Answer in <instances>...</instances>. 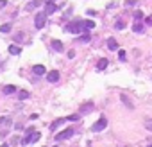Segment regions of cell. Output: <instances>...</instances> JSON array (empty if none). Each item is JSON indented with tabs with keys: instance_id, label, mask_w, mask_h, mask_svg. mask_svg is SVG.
Here are the masks:
<instances>
[{
	"instance_id": "obj_11",
	"label": "cell",
	"mask_w": 152,
	"mask_h": 147,
	"mask_svg": "<svg viewBox=\"0 0 152 147\" xmlns=\"http://www.w3.org/2000/svg\"><path fill=\"white\" fill-rule=\"evenodd\" d=\"M50 45H52V49H54V50L63 52V43H61L59 40H50Z\"/></svg>"
},
{
	"instance_id": "obj_31",
	"label": "cell",
	"mask_w": 152,
	"mask_h": 147,
	"mask_svg": "<svg viewBox=\"0 0 152 147\" xmlns=\"http://www.w3.org/2000/svg\"><path fill=\"white\" fill-rule=\"evenodd\" d=\"M34 131H36V129L32 128V126H30V128H27V129H25V135H29V133H34Z\"/></svg>"
},
{
	"instance_id": "obj_2",
	"label": "cell",
	"mask_w": 152,
	"mask_h": 147,
	"mask_svg": "<svg viewBox=\"0 0 152 147\" xmlns=\"http://www.w3.org/2000/svg\"><path fill=\"white\" fill-rule=\"evenodd\" d=\"M45 24H47V13H45V11L36 13V18H34V25H36V29H43Z\"/></svg>"
},
{
	"instance_id": "obj_32",
	"label": "cell",
	"mask_w": 152,
	"mask_h": 147,
	"mask_svg": "<svg viewBox=\"0 0 152 147\" xmlns=\"http://www.w3.org/2000/svg\"><path fill=\"white\" fill-rule=\"evenodd\" d=\"M68 58H70V59L75 58V50H68Z\"/></svg>"
},
{
	"instance_id": "obj_6",
	"label": "cell",
	"mask_w": 152,
	"mask_h": 147,
	"mask_svg": "<svg viewBox=\"0 0 152 147\" xmlns=\"http://www.w3.org/2000/svg\"><path fill=\"white\" fill-rule=\"evenodd\" d=\"M91 111H93V102H91V101L79 106V113H83V115H88V113H91Z\"/></svg>"
},
{
	"instance_id": "obj_23",
	"label": "cell",
	"mask_w": 152,
	"mask_h": 147,
	"mask_svg": "<svg viewBox=\"0 0 152 147\" xmlns=\"http://www.w3.org/2000/svg\"><path fill=\"white\" fill-rule=\"evenodd\" d=\"M124 27H125V24L122 22V20H118V22L115 24V29H116V31H124Z\"/></svg>"
},
{
	"instance_id": "obj_38",
	"label": "cell",
	"mask_w": 152,
	"mask_h": 147,
	"mask_svg": "<svg viewBox=\"0 0 152 147\" xmlns=\"http://www.w3.org/2000/svg\"><path fill=\"white\" fill-rule=\"evenodd\" d=\"M147 147H152V144H150V145H147Z\"/></svg>"
},
{
	"instance_id": "obj_8",
	"label": "cell",
	"mask_w": 152,
	"mask_h": 147,
	"mask_svg": "<svg viewBox=\"0 0 152 147\" xmlns=\"http://www.w3.org/2000/svg\"><path fill=\"white\" fill-rule=\"evenodd\" d=\"M56 11H57V6L48 0V2L45 4V13H47V15H52V13H56Z\"/></svg>"
},
{
	"instance_id": "obj_39",
	"label": "cell",
	"mask_w": 152,
	"mask_h": 147,
	"mask_svg": "<svg viewBox=\"0 0 152 147\" xmlns=\"http://www.w3.org/2000/svg\"><path fill=\"white\" fill-rule=\"evenodd\" d=\"M54 147H57V145H54Z\"/></svg>"
},
{
	"instance_id": "obj_29",
	"label": "cell",
	"mask_w": 152,
	"mask_h": 147,
	"mask_svg": "<svg viewBox=\"0 0 152 147\" xmlns=\"http://www.w3.org/2000/svg\"><path fill=\"white\" fill-rule=\"evenodd\" d=\"M79 119V115H70V117H66V120H72V122H75Z\"/></svg>"
},
{
	"instance_id": "obj_4",
	"label": "cell",
	"mask_w": 152,
	"mask_h": 147,
	"mask_svg": "<svg viewBox=\"0 0 152 147\" xmlns=\"http://www.w3.org/2000/svg\"><path fill=\"white\" fill-rule=\"evenodd\" d=\"M39 135L38 131H34V133H29V135H25V138L22 140V145H29V144H32V142H36V140H39Z\"/></svg>"
},
{
	"instance_id": "obj_33",
	"label": "cell",
	"mask_w": 152,
	"mask_h": 147,
	"mask_svg": "<svg viewBox=\"0 0 152 147\" xmlns=\"http://www.w3.org/2000/svg\"><path fill=\"white\" fill-rule=\"evenodd\" d=\"M136 4V0H127V2H125V6H134Z\"/></svg>"
},
{
	"instance_id": "obj_9",
	"label": "cell",
	"mask_w": 152,
	"mask_h": 147,
	"mask_svg": "<svg viewBox=\"0 0 152 147\" xmlns=\"http://www.w3.org/2000/svg\"><path fill=\"white\" fill-rule=\"evenodd\" d=\"M107 63H109V61H107V58H100V59H98V63H97V70H98V72L106 70V68H107Z\"/></svg>"
},
{
	"instance_id": "obj_5",
	"label": "cell",
	"mask_w": 152,
	"mask_h": 147,
	"mask_svg": "<svg viewBox=\"0 0 152 147\" xmlns=\"http://www.w3.org/2000/svg\"><path fill=\"white\" fill-rule=\"evenodd\" d=\"M72 136H74V128H68V129H65L63 133L56 135V140L61 142V140H68V138H72Z\"/></svg>"
},
{
	"instance_id": "obj_36",
	"label": "cell",
	"mask_w": 152,
	"mask_h": 147,
	"mask_svg": "<svg viewBox=\"0 0 152 147\" xmlns=\"http://www.w3.org/2000/svg\"><path fill=\"white\" fill-rule=\"evenodd\" d=\"M6 4H7V0H0V7H4Z\"/></svg>"
},
{
	"instance_id": "obj_1",
	"label": "cell",
	"mask_w": 152,
	"mask_h": 147,
	"mask_svg": "<svg viewBox=\"0 0 152 147\" xmlns=\"http://www.w3.org/2000/svg\"><path fill=\"white\" fill-rule=\"evenodd\" d=\"M65 31H66V33H74V34H80V33L84 31V27H83V20H75V22L66 24V25H65Z\"/></svg>"
},
{
	"instance_id": "obj_22",
	"label": "cell",
	"mask_w": 152,
	"mask_h": 147,
	"mask_svg": "<svg viewBox=\"0 0 152 147\" xmlns=\"http://www.w3.org/2000/svg\"><path fill=\"white\" fill-rule=\"evenodd\" d=\"M0 33H11V24H4L2 27H0Z\"/></svg>"
},
{
	"instance_id": "obj_3",
	"label": "cell",
	"mask_w": 152,
	"mask_h": 147,
	"mask_svg": "<svg viewBox=\"0 0 152 147\" xmlns=\"http://www.w3.org/2000/svg\"><path fill=\"white\" fill-rule=\"evenodd\" d=\"M106 126H107V119L106 117H100L93 126H91V131H93V133H100L102 129H106Z\"/></svg>"
},
{
	"instance_id": "obj_13",
	"label": "cell",
	"mask_w": 152,
	"mask_h": 147,
	"mask_svg": "<svg viewBox=\"0 0 152 147\" xmlns=\"http://www.w3.org/2000/svg\"><path fill=\"white\" fill-rule=\"evenodd\" d=\"M38 6H41V0H32V2H29L25 6V11H32V9H36Z\"/></svg>"
},
{
	"instance_id": "obj_14",
	"label": "cell",
	"mask_w": 152,
	"mask_h": 147,
	"mask_svg": "<svg viewBox=\"0 0 152 147\" xmlns=\"http://www.w3.org/2000/svg\"><path fill=\"white\" fill-rule=\"evenodd\" d=\"M107 49L109 50H118V41L115 38H109L107 40Z\"/></svg>"
},
{
	"instance_id": "obj_24",
	"label": "cell",
	"mask_w": 152,
	"mask_h": 147,
	"mask_svg": "<svg viewBox=\"0 0 152 147\" xmlns=\"http://www.w3.org/2000/svg\"><path fill=\"white\" fill-rule=\"evenodd\" d=\"M79 40L83 41V43H88V41H89L91 38H89V34H80V36H79Z\"/></svg>"
},
{
	"instance_id": "obj_16",
	"label": "cell",
	"mask_w": 152,
	"mask_h": 147,
	"mask_svg": "<svg viewBox=\"0 0 152 147\" xmlns=\"http://www.w3.org/2000/svg\"><path fill=\"white\" fill-rule=\"evenodd\" d=\"M83 27H84V31H91V29H95V22H91V20H83Z\"/></svg>"
},
{
	"instance_id": "obj_7",
	"label": "cell",
	"mask_w": 152,
	"mask_h": 147,
	"mask_svg": "<svg viewBox=\"0 0 152 147\" xmlns=\"http://www.w3.org/2000/svg\"><path fill=\"white\" fill-rule=\"evenodd\" d=\"M47 81H48V83H57V81H59V72H57V70H50V72L47 74Z\"/></svg>"
},
{
	"instance_id": "obj_30",
	"label": "cell",
	"mask_w": 152,
	"mask_h": 147,
	"mask_svg": "<svg viewBox=\"0 0 152 147\" xmlns=\"http://www.w3.org/2000/svg\"><path fill=\"white\" fill-rule=\"evenodd\" d=\"M20 142V138H18V136H13V138H11V145H16Z\"/></svg>"
},
{
	"instance_id": "obj_21",
	"label": "cell",
	"mask_w": 152,
	"mask_h": 147,
	"mask_svg": "<svg viewBox=\"0 0 152 147\" xmlns=\"http://www.w3.org/2000/svg\"><path fill=\"white\" fill-rule=\"evenodd\" d=\"M18 99H20V101L29 99V92H27V90H20V92H18Z\"/></svg>"
},
{
	"instance_id": "obj_37",
	"label": "cell",
	"mask_w": 152,
	"mask_h": 147,
	"mask_svg": "<svg viewBox=\"0 0 152 147\" xmlns=\"http://www.w3.org/2000/svg\"><path fill=\"white\" fill-rule=\"evenodd\" d=\"M0 147H11V145H9V144H2V145H0Z\"/></svg>"
},
{
	"instance_id": "obj_15",
	"label": "cell",
	"mask_w": 152,
	"mask_h": 147,
	"mask_svg": "<svg viewBox=\"0 0 152 147\" xmlns=\"http://www.w3.org/2000/svg\"><path fill=\"white\" fill-rule=\"evenodd\" d=\"M9 54L18 56V54H22V49H20L18 45H9Z\"/></svg>"
},
{
	"instance_id": "obj_18",
	"label": "cell",
	"mask_w": 152,
	"mask_h": 147,
	"mask_svg": "<svg viewBox=\"0 0 152 147\" xmlns=\"http://www.w3.org/2000/svg\"><path fill=\"white\" fill-rule=\"evenodd\" d=\"M2 92H4V93H6V95H11V93H14V92H16V88H14V86H13V85H6V86H4V90H2Z\"/></svg>"
},
{
	"instance_id": "obj_12",
	"label": "cell",
	"mask_w": 152,
	"mask_h": 147,
	"mask_svg": "<svg viewBox=\"0 0 152 147\" xmlns=\"http://www.w3.org/2000/svg\"><path fill=\"white\" fill-rule=\"evenodd\" d=\"M65 122H66V119H57V120H54L52 124H50L48 128H50V131H56L59 126H61V124H65Z\"/></svg>"
},
{
	"instance_id": "obj_26",
	"label": "cell",
	"mask_w": 152,
	"mask_h": 147,
	"mask_svg": "<svg viewBox=\"0 0 152 147\" xmlns=\"http://www.w3.org/2000/svg\"><path fill=\"white\" fill-rule=\"evenodd\" d=\"M118 59L120 61H125V52L124 50H118Z\"/></svg>"
},
{
	"instance_id": "obj_25",
	"label": "cell",
	"mask_w": 152,
	"mask_h": 147,
	"mask_svg": "<svg viewBox=\"0 0 152 147\" xmlns=\"http://www.w3.org/2000/svg\"><path fill=\"white\" fill-rule=\"evenodd\" d=\"M145 128H147L149 131H152V120H150V119H145Z\"/></svg>"
},
{
	"instance_id": "obj_34",
	"label": "cell",
	"mask_w": 152,
	"mask_h": 147,
	"mask_svg": "<svg viewBox=\"0 0 152 147\" xmlns=\"http://www.w3.org/2000/svg\"><path fill=\"white\" fill-rule=\"evenodd\" d=\"M14 128H16V131H22V129H23V126H22V124H16Z\"/></svg>"
},
{
	"instance_id": "obj_28",
	"label": "cell",
	"mask_w": 152,
	"mask_h": 147,
	"mask_svg": "<svg viewBox=\"0 0 152 147\" xmlns=\"http://www.w3.org/2000/svg\"><path fill=\"white\" fill-rule=\"evenodd\" d=\"M145 24H147V25H150V27H152V15H149V16H147V18H145Z\"/></svg>"
},
{
	"instance_id": "obj_27",
	"label": "cell",
	"mask_w": 152,
	"mask_h": 147,
	"mask_svg": "<svg viewBox=\"0 0 152 147\" xmlns=\"http://www.w3.org/2000/svg\"><path fill=\"white\" fill-rule=\"evenodd\" d=\"M143 18V13L141 11H134V20H141Z\"/></svg>"
},
{
	"instance_id": "obj_17",
	"label": "cell",
	"mask_w": 152,
	"mask_h": 147,
	"mask_svg": "<svg viewBox=\"0 0 152 147\" xmlns=\"http://www.w3.org/2000/svg\"><path fill=\"white\" fill-rule=\"evenodd\" d=\"M32 72L36 74V76H43V74H45V67H43V65H36V67L32 68Z\"/></svg>"
},
{
	"instance_id": "obj_10",
	"label": "cell",
	"mask_w": 152,
	"mask_h": 147,
	"mask_svg": "<svg viewBox=\"0 0 152 147\" xmlns=\"http://www.w3.org/2000/svg\"><path fill=\"white\" fill-rule=\"evenodd\" d=\"M133 31L134 33H138V34H141L145 31V27H143V24L140 22V20H134V24H133Z\"/></svg>"
},
{
	"instance_id": "obj_35",
	"label": "cell",
	"mask_w": 152,
	"mask_h": 147,
	"mask_svg": "<svg viewBox=\"0 0 152 147\" xmlns=\"http://www.w3.org/2000/svg\"><path fill=\"white\" fill-rule=\"evenodd\" d=\"M88 15H89V16H95V15H97V11H93V9H89V11H88Z\"/></svg>"
},
{
	"instance_id": "obj_19",
	"label": "cell",
	"mask_w": 152,
	"mask_h": 147,
	"mask_svg": "<svg viewBox=\"0 0 152 147\" xmlns=\"http://www.w3.org/2000/svg\"><path fill=\"white\" fill-rule=\"evenodd\" d=\"M120 99H122V102H124V104H125V106H127L129 110H133V108H134V104H133V102L129 101V97H127V95H122Z\"/></svg>"
},
{
	"instance_id": "obj_20",
	"label": "cell",
	"mask_w": 152,
	"mask_h": 147,
	"mask_svg": "<svg viewBox=\"0 0 152 147\" xmlns=\"http://www.w3.org/2000/svg\"><path fill=\"white\" fill-rule=\"evenodd\" d=\"M13 124V120H11V117H0V126H11Z\"/></svg>"
}]
</instances>
